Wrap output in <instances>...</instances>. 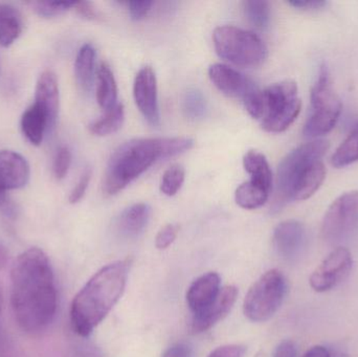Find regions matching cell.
Returning a JSON list of instances; mask_svg holds the SVG:
<instances>
[{
    "label": "cell",
    "instance_id": "obj_1",
    "mask_svg": "<svg viewBox=\"0 0 358 357\" xmlns=\"http://www.w3.org/2000/svg\"><path fill=\"white\" fill-rule=\"evenodd\" d=\"M10 301L17 323L27 333L42 330L54 320L58 301L54 272L41 249H27L13 264Z\"/></svg>",
    "mask_w": 358,
    "mask_h": 357
},
{
    "label": "cell",
    "instance_id": "obj_2",
    "mask_svg": "<svg viewBox=\"0 0 358 357\" xmlns=\"http://www.w3.org/2000/svg\"><path fill=\"white\" fill-rule=\"evenodd\" d=\"M129 275V262H113L101 268L73 299L71 322L73 331L87 337L120 301Z\"/></svg>",
    "mask_w": 358,
    "mask_h": 357
},
{
    "label": "cell",
    "instance_id": "obj_3",
    "mask_svg": "<svg viewBox=\"0 0 358 357\" xmlns=\"http://www.w3.org/2000/svg\"><path fill=\"white\" fill-rule=\"evenodd\" d=\"M193 146L194 140L189 138H136L125 143L109 159L105 193L117 194L157 161L176 156Z\"/></svg>",
    "mask_w": 358,
    "mask_h": 357
},
{
    "label": "cell",
    "instance_id": "obj_4",
    "mask_svg": "<svg viewBox=\"0 0 358 357\" xmlns=\"http://www.w3.org/2000/svg\"><path fill=\"white\" fill-rule=\"evenodd\" d=\"M329 149L325 140H315L288 153L277 172L275 207L280 209L289 201L310 198L326 177L324 155Z\"/></svg>",
    "mask_w": 358,
    "mask_h": 357
},
{
    "label": "cell",
    "instance_id": "obj_5",
    "mask_svg": "<svg viewBox=\"0 0 358 357\" xmlns=\"http://www.w3.org/2000/svg\"><path fill=\"white\" fill-rule=\"evenodd\" d=\"M243 103L250 117L259 119L262 129L271 133L287 130L302 108L298 85L289 80L258 89Z\"/></svg>",
    "mask_w": 358,
    "mask_h": 357
},
{
    "label": "cell",
    "instance_id": "obj_6",
    "mask_svg": "<svg viewBox=\"0 0 358 357\" xmlns=\"http://www.w3.org/2000/svg\"><path fill=\"white\" fill-rule=\"evenodd\" d=\"M213 41L218 56L237 66L255 68L264 64L268 56L259 36L233 25L217 27Z\"/></svg>",
    "mask_w": 358,
    "mask_h": 357
},
{
    "label": "cell",
    "instance_id": "obj_7",
    "mask_svg": "<svg viewBox=\"0 0 358 357\" xmlns=\"http://www.w3.org/2000/svg\"><path fill=\"white\" fill-rule=\"evenodd\" d=\"M343 104L334 92L329 69L323 65L311 90V113L304 126L306 138H317L329 133L340 119Z\"/></svg>",
    "mask_w": 358,
    "mask_h": 357
},
{
    "label": "cell",
    "instance_id": "obj_8",
    "mask_svg": "<svg viewBox=\"0 0 358 357\" xmlns=\"http://www.w3.org/2000/svg\"><path fill=\"white\" fill-rule=\"evenodd\" d=\"M287 291L285 277L271 270L252 284L244 300L243 312L248 320L263 323L273 318L281 307Z\"/></svg>",
    "mask_w": 358,
    "mask_h": 357
},
{
    "label": "cell",
    "instance_id": "obj_9",
    "mask_svg": "<svg viewBox=\"0 0 358 357\" xmlns=\"http://www.w3.org/2000/svg\"><path fill=\"white\" fill-rule=\"evenodd\" d=\"M358 230V191L341 195L332 203L322 224L321 236L330 245L350 238Z\"/></svg>",
    "mask_w": 358,
    "mask_h": 357
},
{
    "label": "cell",
    "instance_id": "obj_10",
    "mask_svg": "<svg viewBox=\"0 0 358 357\" xmlns=\"http://www.w3.org/2000/svg\"><path fill=\"white\" fill-rule=\"evenodd\" d=\"M353 268V257L346 247L334 249L311 274L309 283L317 293L332 291L344 282Z\"/></svg>",
    "mask_w": 358,
    "mask_h": 357
},
{
    "label": "cell",
    "instance_id": "obj_11",
    "mask_svg": "<svg viewBox=\"0 0 358 357\" xmlns=\"http://www.w3.org/2000/svg\"><path fill=\"white\" fill-rule=\"evenodd\" d=\"M134 96L136 106L145 119L153 127L161 124L157 80L155 71L150 66L140 69L134 84Z\"/></svg>",
    "mask_w": 358,
    "mask_h": 357
},
{
    "label": "cell",
    "instance_id": "obj_12",
    "mask_svg": "<svg viewBox=\"0 0 358 357\" xmlns=\"http://www.w3.org/2000/svg\"><path fill=\"white\" fill-rule=\"evenodd\" d=\"M208 77L212 83L225 96L245 101L259 89L258 86L240 71L225 64L210 65Z\"/></svg>",
    "mask_w": 358,
    "mask_h": 357
},
{
    "label": "cell",
    "instance_id": "obj_13",
    "mask_svg": "<svg viewBox=\"0 0 358 357\" xmlns=\"http://www.w3.org/2000/svg\"><path fill=\"white\" fill-rule=\"evenodd\" d=\"M31 169L27 159L12 150L0 151V205L6 203V193L27 186Z\"/></svg>",
    "mask_w": 358,
    "mask_h": 357
},
{
    "label": "cell",
    "instance_id": "obj_14",
    "mask_svg": "<svg viewBox=\"0 0 358 357\" xmlns=\"http://www.w3.org/2000/svg\"><path fill=\"white\" fill-rule=\"evenodd\" d=\"M306 240V228L298 220H286L273 231V247L286 260H294L300 256Z\"/></svg>",
    "mask_w": 358,
    "mask_h": 357
},
{
    "label": "cell",
    "instance_id": "obj_15",
    "mask_svg": "<svg viewBox=\"0 0 358 357\" xmlns=\"http://www.w3.org/2000/svg\"><path fill=\"white\" fill-rule=\"evenodd\" d=\"M238 297V289L235 286L221 289L217 299L203 312L193 316L191 329L193 333H202L212 328L217 323L225 318L233 309Z\"/></svg>",
    "mask_w": 358,
    "mask_h": 357
},
{
    "label": "cell",
    "instance_id": "obj_16",
    "mask_svg": "<svg viewBox=\"0 0 358 357\" xmlns=\"http://www.w3.org/2000/svg\"><path fill=\"white\" fill-rule=\"evenodd\" d=\"M220 291V277L216 272H208L196 279L187 293V306L193 312V316L201 314L212 305Z\"/></svg>",
    "mask_w": 358,
    "mask_h": 357
},
{
    "label": "cell",
    "instance_id": "obj_17",
    "mask_svg": "<svg viewBox=\"0 0 358 357\" xmlns=\"http://www.w3.org/2000/svg\"><path fill=\"white\" fill-rule=\"evenodd\" d=\"M150 205L140 203L124 210L117 219V231L126 239H136L143 234L150 220Z\"/></svg>",
    "mask_w": 358,
    "mask_h": 357
},
{
    "label": "cell",
    "instance_id": "obj_18",
    "mask_svg": "<svg viewBox=\"0 0 358 357\" xmlns=\"http://www.w3.org/2000/svg\"><path fill=\"white\" fill-rule=\"evenodd\" d=\"M35 103L42 107L48 112L52 127L56 125L59 113L58 80L52 71H45L38 78L35 89Z\"/></svg>",
    "mask_w": 358,
    "mask_h": 357
},
{
    "label": "cell",
    "instance_id": "obj_19",
    "mask_svg": "<svg viewBox=\"0 0 358 357\" xmlns=\"http://www.w3.org/2000/svg\"><path fill=\"white\" fill-rule=\"evenodd\" d=\"M23 136L33 146H40L43 142L44 136L52 129L48 112L37 103L31 104L23 112L20 121Z\"/></svg>",
    "mask_w": 358,
    "mask_h": 357
},
{
    "label": "cell",
    "instance_id": "obj_20",
    "mask_svg": "<svg viewBox=\"0 0 358 357\" xmlns=\"http://www.w3.org/2000/svg\"><path fill=\"white\" fill-rule=\"evenodd\" d=\"M23 31L21 13L14 6L0 2V45L10 48Z\"/></svg>",
    "mask_w": 358,
    "mask_h": 357
},
{
    "label": "cell",
    "instance_id": "obj_21",
    "mask_svg": "<svg viewBox=\"0 0 358 357\" xmlns=\"http://www.w3.org/2000/svg\"><path fill=\"white\" fill-rule=\"evenodd\" d=\"M94 63L96 50L92 44H84L78 52L75 62L76 80L84 92L92 90L94 79Z\"/></svg>",
    "mask_w": 358,
    "mask_h": 357
},
{
    "label": "cell",
    "instance_id": "obj_22",
    "mask_svg": "<svg viewBox=\"0 0 358 357\" xmlns=\"http://www.w3.org/2000/svg\"><path fill=\"white\" fill-rule=\"evenodd\" d=\"M117 87L115 75L107 63H101L98 69L96 101L101 108L106 112L117 104Z\"/></svg>",
    "mask_w": 358,
    "mask_h": 357
},
{
    "label": "cell",
    "instance_id": "obj_23",
    "mask_svg": "<svg viewBox=\"0 0 358 357\" xmlns=\"http://www.w3.org/2000/svg\"><path fill=\"white\" fill-rule=\"evenodd\" d=\"M243 167L250 175V180L271 190L273 173L266 157L256 150H250L243 157Z\"/></svg>",
    "mask_w": 358,
    "mask_h": 357
},
{
    "label": "cell",
    "instance_id": "obj_24",
    "mask_svg": "<svg viewBox=\"0 0 358 357\" xmlns=\"http://www.w3.org/2000/svg\"><path fill=\"white\" fill-rule=\"evenodd\" d=\"M271 191L252 180H248L238 187L235 193V201L242 209L256 210L266 203Z\"/></svg>",
    "mask_w": 358,
    "mask_h": 357
},
{
    "label": "cell",
    "instance_id": "obj_25",
    "mask_svg": "<svg viewBox=\"0 0 358 357\" xmlns=\"http://www.w3.org/2000/svg\"><path fill=\"white\" fill-rule=\"evenodd\" d=\"M125 119L124 105L117 103L113 108L105 112L104 117L92 122L90 125V131L94 136H106L115 133L123 125Z\"/></svg>",
    "mask_w": 358,
    "mask_h": 357
},
{
    "label": "cell",
    "instance_id": "obj_26",
    "mask_svg": "<svg viewBox=\"0 0 358 357\" xmlns=\"http://www.w3.org/2000/svg\"><path fill=\"white\" fill-rule=\"evenodd\" d=\"M358 161V123L346 140L332 155L331 163L336 168H344Z\"/></svg>",
    "mask_w": 358,
    "mask_h": 357
},
{
    "label": "cell",
    "instance_id": "obj_27",
    "mask_svg": "<svg viewBox=\"0 0 358 357\" xmlns=\"http://www.w3.org/2000/svg\"><path fill=\"white\" fill-rule=\"evenodd\" d=\"M243 10L246 18L255 27L265 29L271 20V6L262 0H248L243 2Z\"/></svg>",
    "mask_w": 358,
    "mask_h": 357
},
{
    "label": "cell",
    "instance_id": "obj_28",
    "mask_svg": "<svg viewBox=\"0 0 358 357\" xmlns=\"http://www.w3.org/2000/svg\"><path fill=\"white\" fill-rule=\"evenodd\" d=\"M206 101L201 92L197 89L187 90L182 99V110L185 117L192 121H197L206 115Z\"/></svg>",
    "mask_w": 358,
    "mask_h": 357
},
{
    "label": "cell",
    "instance_id": "obj_29",
    "mask_svg": "<svg viewBox=\"0 0 358 357\" xmlns=\"http://www.w3.org/2000/svg\"><path fill=\"white\" fill-rule=\"evenodd\" d=\"M31 10L44 18H52L75 8L76 1H31Z\"/></svg>",
    "mask_w": 358,
    "mask_h": 357
},
{
    "label": "cell",
    "instance_id": "obj_30",
    "mask_svg": "<svg viewBox=\"0 0 358 357\" xmlns=\"http://www.w3.org/2000/svg\"><path fill=\"white\" fill-rule=\"evenodd\" d=\"M185 172L181 166L174 165L164 173L161 182V191L167 196H174L185 182Z\"/></svg>",
    "mask_w": 358,
    "mask_h": 357
},
{
    "label": "cell",
    "instance_id": "obj_31",
    "mask_svg": "<svg viewBox=\"0 0 358 357\" xmlns=\"http://www.w3.org/2000/svg\"><path fill=\"white\" fill-rule=\"evenodd\" d=\"M71 165V152L67 147L63 146L57 150L56 156L54 159L52 171L55 177L58 180H62L69 173Z\"/></svg>",
    "mask_w": 358,
    "mask_h": 357
},
{
    "label": "cell",
    "instance_id": "obj_32",
    "mask_svg": "<svg viewBox=\"0 0 358 357\" xmlns=\"http://www.w3.org/2000/svg\"><path fill=\"white\" fill-rule=\"evenodd\" d=\"M178 232L179 226L176 224H167V226H164L157 234V238H155V245H157V249H168L178 238Z\"/></svg>",
    "mask_w": 358,
    "mask_h": 357
},
{
    "label": "cell",
    "instance_id": "obj_33",
    "mask_svg": "<svg viewBox=\"0 0 358 357\" xmlns=\"http://www.w3.org/2000/svg\"><path fill=\"white\" fill-rule=\"evenodd\" d=\"M92 169H90V168L85 169V171L82 173L79 182H77L75 188L71 191V195H69V203L75 205V203H79L83 198L84 195L86 194V191H87L88 186H90V180H92Z\"/></svg>",
    "mask_w": 358,
    "mask_h": 357
},
{
    "label": "cell",
    "instance_id": "obj_34",
    "mask_svg": "<svg viewBox=\"0 0 358 357\" xmlns=\"http://www.w3.org/2000/svg\"><path fill=\"white\" fill-rule=\"evenodd\" d=\"M153 4H155V2L148 1V0H145V1L127 2L130 17L136 21L142 20V19H144L145 17L148 15V13L150 12Z\"/></svg>",
    "mask_w": 358,
    "mask_h": 357
},
{
    "label": "cell",
    "instance_id": "obj_35",
    "mask_svg": "<svg viewBox=\"0 0 358 357\" xmlns=\"http://www.w3.org/2000/svg\"><path fill=\"white\" fill-rule=\"evenodd\" d=\"M246 348L241 345H227L217 348L208 357H243Z\"/></svg>",
    "mask_w": 358,
    "mask_h": 357
},
{
    "label": "cell",
    "instance_id": "obj_36",
    "mask_svg": "<svg viewBox=\"0 0 358 357\" xmlns=\"http://www.w3.org/2000/svg\"><path fill=\"white\" fill-rule=\"evenodd\" d=\"M76 10L84 18L90 19V20H96L100 18L98 10L94 8V3L90 1H76Z\"/></svg>",
    "mask_w": 358,
    "mask_h": 357
},
{
    "label": "cell",
    "instance_id": "obj_37",
    "mask_svg": "<svg viewBox=\"0 0 358 357\" xmlns=\"http://www.w3.org/2000/svg\"><path fill=\"white\" fill-rule=\"evenodd\" d=\"M294 8L304 10H319L327 6V2L324 0H292L288 1Z\"/></svg>",
    "mask_w": 358,
    "mask_h": 357
},
{
    "label": "cell",
    "instance_id": "obj_38",
    "mask_svg": "<svg viewBox=\"0 0 358 357\" xmlns=\"http://www.w3.org/2000/svg\"><path fill=\"white\" fill-rule=\"evenodd\" d=\"M193 356V349L185 343L171 346L163 354V357H194Z\"/></svg>",
    "mask_w": 358,
    "mask_h": 357
},
{
    "label": "cell",
    "instance_id": "obj_39",
    "mask_svg": "<svg viewBox=\"0 0 358 357\" xmlns=\"http://www.w3.org/2000/svg\"><path fill=\"white\" fill-rule=\"evenodd\" d=\"M273 357H296V348L294 342H282V343L275 348Z\"/></svg>",
    "mask_w": 358,
    "mask_h": 357
},
{
    "label": "cell",
    "instance_id": "obj_40",
    "mask_svg": "<svg viewBox=\"0 0 358 357\" xmlns=\"http://www.w3.org/2000/svg\"><path fill=\"white\" fill-rule=\"evenodd\" d=\"M303 357H331V354L324 346H315L310 348Z\"/></svg>",
    "mask_w": 358,
    "mask_h": 357
},
{
    "label": "cell",
    "instance_id": "obj_41",
    "mask_svg": "<svg viewBox=\"0 0 358 357\" xmlns=\"http://www.w3.org/2000/svg\"><path fill=\"white\" fill-rule=\"evenodd\" d=\"M6 260H8V252H6V247L0 243V270H2L6 265Z\"/></svg>",
    "mask_w": 358,
    "mask_h": 357
},
{
    "label": "cell",
    "instance_id": "obj_42",
    "mask_svg": "<svg viewBox=\"0 0 358 357\" xmlns=\"http://www.w3.org/2000/svg\"><path fill=\"white\" fill-rule=\"evenodd\" d=\"M1 306H2V295H1V291H0V312H1Z\"/></svg>",
    "mask_w": 358,
    "mask_h": 357
}]
</instances>
